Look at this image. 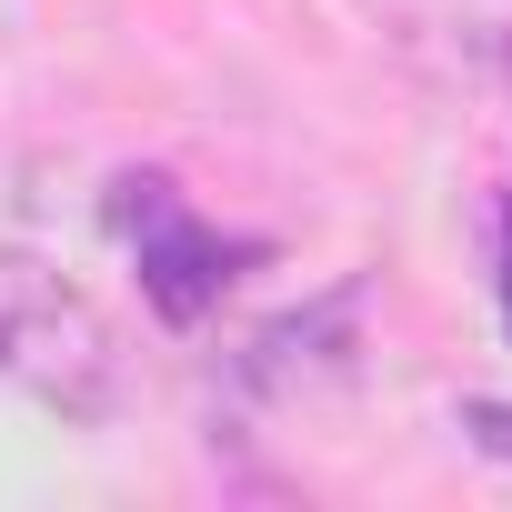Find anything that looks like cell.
Instances as JSON below:
<instances>
[{"instance_id":"obj_1","label":"cell","mask_w":512,"mask_h":512,"mask_svg":"<svg viewBox=\"0 0 512 512\" xmlns=\"http://www.w3.org/2000/svg\"><path fill=\"white\" fill-rule=\"evenodd\" d=\"M0 382H21L51 412H111V382H121L111 322L11 241H0Z\"/></svg>"},{"instance_id":"obj_4","label":"cell","mask_w":512,"mask_h":512,"mask_svg":"<svg viewBox=\"0 0 512 512\" xmlns=\"http://www.w3.org/2000/svg\"><path fill=\"white\" fill-rule=\"evenodd\" d=\"M452 432L482 452V462H512V402H492V392H472L462 412H452Z\"/></svg>"},{"instance_id":"obj_2","label":"cell","mask_w":512,"mask_h":512,"mask_svg":"<svg viewBox=\"0 0 512 512\" xmlns=\"http://www.w3.org/2000/svg\"><path fill=\"white\" fill-rule=\"evenodd\" d=\"M111 231L131 241V262H141V292H151V312L171 322V332H191L251 262H262V241H231V231H211L161 171H121L111 181Z\"/></svg>"},{"instance_id":"obj_5","label":"cell","mask_w":512,"mask_h":512,"mask_svg":"<svg viewBox=\"0 0 512 512\" xmlns=\"http://www.w3.org/2000/svg\"><path fill=\"white\" fill-rule=\"evenodd\" d=\"M502 322H512V231H502Z\"/></svg>"},{"instance_id":"obj_3","label":"cell","mask_w":512,"mask_h":512,"mask_svg":"<svg viewBox=\"0 0 512 512\" xmlns=\"http://www.w3.org/2000/svg\"><path fill=\"white\" fill-rule=\"evenodd\" d=\"M342 332H352V292H332V302H312V312L272 322L262 342H251V382H262V392H292V382L322 362V342H342Z\"/></svg>"}]
</instances>
